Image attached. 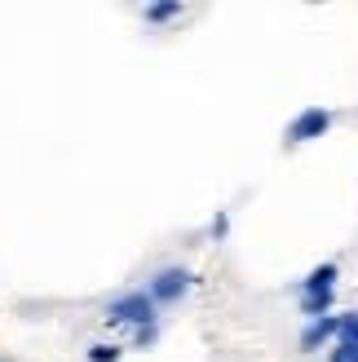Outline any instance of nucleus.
I'll list each match as a JSON object with an SVG mask.
<instances>
[{"instance_id": "nucleus-1", "label": "nucleus", "mask_w": 358, "mask_h": 362, "mask_svg": "<svg viewBox=\"0 0 358 362\" xmlns=\"http://www.w3.org/2000/svg\"><path fill=\"white\" fill-rule=\"evenodd\" d=\"M106 322H115V327H151L155 322V305L146 292H133V296H120L111 310H106Z\"/></svg>"}, {"instance_id": "nucleus-2", "label": "nucleus", "mask_w": 358, "mask_h": 362, "mask_svg": "<svg viewBox=\"0 0 358 362\" xmlns=\"http://www.w3.org/2000/svg\"><path fill=\"white\" fill-rule=\"evenodd\" d=\"M190 283H195V274H190V269H182V265H168V269H159V274L151 279L146 296H151V305H173V300H182V296L190 292Z\"/></svg>"}, {"instance_id": "nucleus-3", "label": "nucleus", "mask_w": 358, "mask_h": 362, "mask_svg": "<svg viewBox=\"0 0 358 362\" xmlns=\"http://www.w3.org/2000/svg\"><path fill=\"white\" fill-rule=\"evenodd\" d=\"M332 111L328 106H310V111H301L292 124H288V141L296 146V141H314V137H323L328 129H332Z\"/></svg>"}, {"instance_id": "nucleus-4", "label": "nucleus", "mask_w": 358, "mask_h": 362, "mask_svg": "<svg viewBox=\"0 0 358 362\" xmlns=\"http://www.w3.org/2000/svg\"><path fill=\"white\" fill-rule=\"evenodd\" d=\"M332 287H336V265H318L301 283V300H323V296H332Z\"/></svg>"}, {"instance_id": "nucleus-5", "label": "nucleus", "mask_w": 358, "mask_h": 362, "mask_svg": "<svg viewBox=\"0 0 358 362\" xmlns=\"http://www.w3.org/2000/svg\"><path fill=\"white\" fill-rule=\"evenodd\" d=\"M332 336H336V318H332V314H328V318H314L310 327L301 332V349L310 354V349H318V345H328Z\"/></svg>"}, {"instance_id": "nucleus-6", "label": "nucleus", "mask_w": 358, "mask_h": 362, "mask_svg": "<svg viewBox=\"0 0 358 362\" xmlns=\"http://www.w3.org/2000/svg\"><path fill=\"white\" fill-rule=\"evenodd\" d=\"M182 13V5H173V0H164V5H146L142 9V18H146V23H168V18H177Z\"/></svg>"}, {"instance_id": "nucleus-7", "label": "nucleus", "mask_w": 358, "mask_h": 362, "mask_svg": "<svg viewBox=\"0 0 358 362\" xmlns=\"http://www.w3.org/2000/svg\"><path fill=\"white\" fill-rule=\"evenodd\" d=\"M336 340L358 345V314H341V318H336Z\"/></svg>"}, {"instance_id": "nucleus-8", "label": "nucleus", "mask_w": 358, "mask_h": 362, "mask_svg": "<svg viewBox=\"0 0 358 362\" xmlns=\"http://www.w3.org/2000/svg\"><path fill=\"white\" fill-rule=\"evenodd\" d=\"M328 362H358V345H345V340H336V349Z\"/></svg>"}, {"instance_id": "nucleus-9", "label": "nucleus", "mask_w": 358, "mask_h": 362, "mask_svg": "<svg viewBox=\"0 0 358 362\" xmlns=\"http://www.w3.org/2000/svg\"><path fill=\"white\" fill-rule=\"evenodd\" d=\"M88 362H120V349L115 345H93L88 349Z\"/></svg>"}, {"instance_id": "nucleus-10", "label": "nucleus", "mask_w": 358, "mask_h": 362, "mask_svg": "<svg viewBox=\"0 0 358 362\" xmlns=\"http://www.w3.org/2000/svg\"><path fill=\"white\" fill-rule=\"evenodd\" d=\"M151 340H155V322H151V327H142V332H137V345H151Z\"/></svg>"}, {"instance_id": "nucleus-11", "label": "nucleus", "mask_w": 358, "mask_h": 362, "mask_svg": "<svg viewBox=\"0 0 358 362\" xmlns=\"http://www.w3.org/2000/svg\"><path fill=\"white\" fill-rule=\"evenodd\" d=\"M0 362H5V358H0Z\"/></svg>"}]
</instances>
